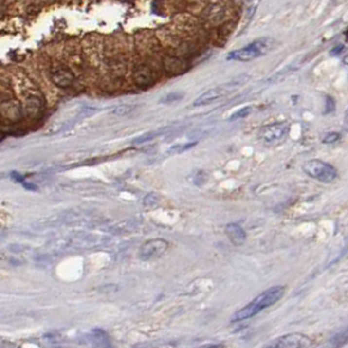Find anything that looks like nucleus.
<instances>
[{"label":"nucleus","mask_w":348,"mask_h":348,"mask_svg":"<svg viewBox=\"0 0 348 348\" xmlns=\"http://www.w3.org/2000/svg\"><path fill=\"white\" fill-rule=\"evenodd\" d=\"M285 293L284 287H273L270 290L264 291L263 293H260L259 296H256L250 304L246 306H243L242 309H239L238 311H236L235 314L232 315V322H237V321H243V319H249L254 317L256 314L260 313L264 308L276 304Z\"/></svg>","instance_id":"f257e3e1"},{"label":"nucleus","mask_w":348,"mask_h":348,"mask_svg":"<svg viewBox=\"0 0 348 348\" xmlns=\"http://www.w3.org/2000/svg\"><path fill=\"white\" fill-rule=\"evenodd\" d=\"M275 46V41L273 38L264 37L258 38L256 41H253L248 46L238 49V50L231 51L227 55V60H236V62H250L256 58L263 56L267 53L273 50Z\"/></svg>","instance_id":"f03ea898"},{"label":"nucleus","mask_w":348,"mask_h":348,"mask_svg":"<svg viewBox=\"0 0 348 348\" xmlns=\"http://www.w3.org/2000/svg\"><path fill=\"white\" fill-rule=\"evenodd\" d=\"M248 80V76H242V79L238 77V79H235L233 81H229L227 84L219 85V87H215L212 89H208L207 92H204L203 94L198 97L197 100L194 101V106H206L210 105L215 101L220 100L224 96H227L228 93H231L232 91H235L238 85H241L243 81Z\"/></svg>","instance_id":"7ed1b4c3"},{"label":"nucleus","mask_w":348,"mask_h":348,"mask_svg":"<svg viewBox=\"0 0 348 348\" xmlns=\"http://www.w3.org/2000/svg\"><path fill=\"white\" fill-rule=\"evenodd\" d=\"M302 169L308 176H311L314 180L321 181L323 183H330L332 181H335L338 177L336 169L322 160H309L304 164Z\"/></svg>","instance_id":"20e7f679"},{"label":"nucleus","mask_w":348,"mask_h":348,"mask_svg":"<svg viewBox=\"0 0 348 348\" xmlns=\"http://www.w3.org/2000/svg\"><path fill=\"white\" fill-rule=\"evenodd\" d=\"M313 340L309 336L304 334H287L280 338H277L274 344H269V347H277V348H306L313 346Z\"/></svg>","instance_id":"39448f33"},{"label":"nucleus","mask_w":348,"mask_h":348,"mask_svg":"<svg viewBox=\"0 0 348 348\" xmlns=\"http://www.w3.org/2000/svg\"><path fill=\"white\" fill-rule=\"evenodd\" d=\"M169 248V243L166 239L153 238L148 239L147 242L143 243L142 249L139 252V256L143 260H149L153 258H159L166 252Z\"/></svg>","instance_id":"423d86ee"},{"label":"nucleus","mask_w":348,"mask_h":348,"mask_svg":"<svg viewBox=\"0 0 348 348\" xmlns=\"http://www.w3.org/2000/svg\"><path fill=\"white\" fill-rule=\"evenodd\" d=\"M0 115L4 118L5 121L8 122H16L21 121L24 117V110L20 102H17L16 100H4L0 104Z\"/></svg>","instance_id":"0eeeda50"},{"label":"nucleus","mask_w":348,"mask_h":348,"mask_svg":"<svg viewBox=\"0 0 348 348\" xmlns=\"http://www.w3.org/2000/svg\"><path fill=\"white\" fill-rule=\"evenodd\" d=\"M288 128V125L283 122V123H274L267 127H263L260 130V139L266 143L276 142L279 139L283 138V135L285 134V131Z\"/></svg>","instance_id":"6e6552de"},{"label":"nucleus","mask_w":348,"mask_h":348,"mask_svg":"<svg viewBox=\"0 0 348 348\" xmlns=\"http://www.w3.org/2000/svg\"><path fill=\"white\" fill-rule=\"evenodd\" d=\"M134 81L139 88H148L155 83V73L146 64H140L134 70Z\"/></svg>","instance_id":"1a4fd4ad"},{"label":"nucleus","mask_w":348,"mask_h":348,"mask_svg":"<svg viewBox=\"0 0 348 348\" xmlns=\"http://www.w3.org/2000/svg\"><path fill=\"white\" fill-rule=\"evenodd\" d=\"M51 81H53L56 87H59V88H68V87H71V85L73 84L75 75H73V72H72L71 70H68V68H56V70L51 72Z\"/></svg>","instance_id":"9d476101"},{"label":"nucleus","mask_w":348,"mask_h":348,"mask_svg":"<svg viewBox=\"0 0 348 348\" xmlns=\"http://www.w3.org/2000/svg\"><path fill=\"white\" fill-rule=\"evenodd\" d=\"M22 110H24V114H25L26 117H38L43 110V100L39 96H37V94H32V96L26 97Z\"/></svg>","instance_id":"9b49d317"},{"label":"nucleus","mask_w":348,"mask_h":348,"mask_svg":"<svg viewBox=\"0 0 348 348\" xmlns=\"http://www.w3.org/2000/svg\"><path fill=\"white\" fill-rule=\"evenodd\" d=\"M225 233H227L228 238L231 239V242L236 246H241L246 241V233L238 224H233V222L228 224L225 227Z\"/></svg>","instance_id":"f8f14e48"},{"label":"nucleus","mask_w":348,"mask_h":348,"mask_svg":"<svg viewBox=\"0 0 348 348\" xmlns=\"http://www.w3.org/2000/svg\"><path fill=\"white\" fill-rule=\"evenodd\" d=\"M165 70L173 75H180L185 71V63L178 58H166L164 62Z\"/></svg>","instance_id":"ddd939ff"},{"label":"nucleus","mask_w":348,"mask_h":348,"mask_svg":"<svg viewBox=\"0 0 348 348\" xmlns=\"http://www.w3.org/2000/svg\"><path fill=\"white\" fill-rule=\"evenodd\" d=\"M260 0H248L246 1V18L252 20L253 17L256 16V9L259 7Z\"/></svg>","instance_id":"4468645a"},{"label":"nucleus","mask_w":348,"mask_h":348,"mask_svg":"<svg viewBox=\"0 0 348 348\" xmlns=\"http://www.w3.org/2000/svg\"><path fill=\"white\" fill-rule=\"evenodd\" d=\"M185 97L183 92H173L169 93L166 96L161 98V104H173V102H178L180 100H182Z\"/></svg>","instance_id":"2eb2a0df"},{"label":"nucleus","mask_w":348,"mask_h":348,"mask_svg":"<svg viewBox=\"0 0 348 348\" xmlns=\"http://www.w3.org/2000/svg\"><path fill=\"white\" fill-rule=\"evenodd\" d=\"M253 108L252 106H246V108H242V109L237 110L236 113H233L229 118V121H237V119H241V118L248 117L249 114L252 113Z\"/></svg>","instance_id":"dca6fc26"},{"label":"nucleus","mask_w":348,"mask_h":348,"mask_svg":"<svg viewBox=\"0 0 348 348\" xmlns=\"http://www.w3.org/2000/svg\"><path fill=\"white\" fill-rule=\"evenodd\" d=\"M93 335H96V339L100 340L101 346H110L109 336H108V334H106L105 331H102V330H94V331H93Z\"/></svg>","instance_id":"f3484780"},{"label":"nucleus","mask_w":348,"mask_h":348,"mask_svg":"<svg viewBox=\"0 0 348 348\" xmlns=\"http://www.w3.org/2000/svg\"><path fill=\"white\" fill-rule=\"evenodd\" d=\"M160 134H161V130L155 131V132H147L146 135H143V136H139V138L135 139L134 143H135V144H140V143L148 142V140H151V139L156 138V136H159Z\"/></svg>","instance_id":"a211bd4d"},{"label":"nucleus","mask_w":348,"mask_h":348,"mask_svg":"<svg viewBox=\"0 0 348 348\" xmlns=\"http://www.w3.org/2000/svg\"><path fill=\"white\" fill-rule=\"evenodd\" d=\"M194 146H197V143L193 142V143H189V144H181V146H177V147H173L172 149H170V152H173V153H181V152H186L189 151L190 148H193Z\"/></svg>","instance_id":"6ab92c4d"},{"label":"nucleus","mask_w":348,"mask_h":348,"mask_svg":"<svg viewBox=\"0 0 348 348\" xmlns=\"http://www.w3.org/2000/svg\"><path fill=\"white\" fill-rule=\"evenodd\" d=\"M339 139H340L339 132H330V134H327L326 136L323 138V143H325V144H332V143L339 142Z\"/></svg>","instance_id":"aec40b11"},{"label":"nucleus","mask_w":348,"mask_h":348,"mask_svg":"<svg viewBox=\"0 0 348 348\" xmlns=\"http://www.w3.org/2000/svg\"><path fill=\"white\" fill-rule=\"evenodd\" d=\"M132 110V106H126V105H122V106H118V108H115V109L113 110L114 114H118V115H125V114H128Z\"/></svg>","instance_id":"412c9836"},{"label":"nucleus","mask_w":348,"mask_h":348,"mask_svg":"<svg viewBox=\"0 0 348 348\" xmlns=\"http://www.w3.org/2000/svg\"><path fill=\"white\" fill-rule=\"evenodd\" d=\"M334 108H335V105H334V100H332L331 97H327L326 98V109H325V114L330 113V111H332L334 110Z\"/></svg>","instance_id":"4be33fe9"},{"label":"nucleus","mask_w":348,"mask_h":348,"mask_svg":"<svg viewBox=\"0 0 348 348\" xmlns=\"http://www.w3.org/2000/svg\"><path fill=\"white\" fill-rule=\"evenodd\" d=\"M342 50H343V47L338 46V47H336V49H335V50H332V51H331V54H332V55H336V53H340V51H342Z\"/></svg>","instance_id":"5701e85b"},{"label":"nucleus","mask_w":348,"mask_h":348,"mask_svg":"<svg viewBox=\"0 0 348 348\" xmlns=\"http://www.w3.org/2000/svg\"><path fill=\"white\" fill-rule=\"evenodd\" d=\"M3 138H4V135H3V134H1V132H0V140H1V139H3Z\"/></svg>","instance_id":"b1692460"}]
</instances>
